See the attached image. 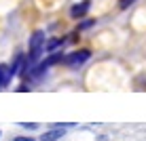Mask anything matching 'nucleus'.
<instances>
[{
  "mask_svg": "<svg viewBox=\"0 0 146 141\" xmlns=\"http://www.w3.org/2000/svg\"><path fill=\"white\" fill-rule=\"evenodd\" d=\"M93 19H87V21H83V23H78V30H87V28H91L93 26Z\"/></svg>",
  "mask_w": 146,
  "mask_h": 141,
  "instance_id": "7",
  "label": "nucleus"
},
{
  "mask_svg": "<svg viewBox=\"0 0 146 141\" xmlns=\"http://www.w3.org/2000/svg\"><path fill=\"white\" fill-rule=\"evenodd\" d=\"M89 7H91V2H89V0H83V2L74 4V7L70 9V17H72V19L85 17V15H87V11H89Z\"/></svg>",
  "mask_w": 146,
  "mask_h": 141,
  "instance_id": "2",
  "label": "nucleus"
},
{
  "mask_svg": "<svg viewBox=\"0 0 146 141\" xmlns=\"http://www.w3.org/2000/svg\"><path fill=\"white\" fill-rule=\"evenodd\" d=\"M89 57H91V53H89L87 49H80V51H74V53L66 55V63L70 68H78V65H83Z\"/></svg>",
  "mask_w": 146,
  "mask_h": 141,
  "instance_id": "1",
  "label": "nucleus"
},
{
  "mask_svg": "<svg viewBox=\"0 0 146 141\" xmlns=\"http://www.w3.org/2000/svg\"><path fill=\"white\" fill-rule=\"evenodd\" d=\"M21 127H23V129L34 131V129H38V124H36V122H21Z\"/></svg>",
  "mask_w": 146,
  "mask_h": 141,
  "instance_id": "8",
  "label": "nucleus"
},
{
  "mask_svg": "<svg viewBox=\"0 0 146 141\" xmlns=\"http://www.w3.org/2000/svg\"><path fill=\"white\" fill-rule=\"evenodd\" d=\"M64 44V38H51L47 44H44V51H49V53H53L57 47H62Z\"/></svg>",
  "mask_w": 146,
  "mask_h": 141,
  "instance_id": "6",
  "label": "nucleus"
},
{
  "mask_svg": "<svg viewBox=\"0 0 146 141\" xmlns=\"http://www.w3.org/2000/svg\"><path fill=\"white\" fill-rule=\"evenodd\" d=\"M59 61H66V57H64V53H53V55H49L47 59H44V65L47 68H51V65H55V63H59Z\"/></svg>",
  "mask_w": 146,
  "mask_h": 141,
  "instance_id": "5",
  "label": "nucleus"
},
{
  "mask_svg": "<svg viewBox=\"0 0 146 141\" xmlns=\"http://www.w3.org/2000/svg\"><path fill=\"white\" fill-rule=\"evenodd\" d=\"M15 141H34L32 137H15Z\"/></svg>",
  "mask_w": 146,
  "mask_h": 141,
  "instance_id": "10",
  "label": "nucleus"
},
{
  "mask_svg": "<svg viewBox=\"0 0 146 141\" xmlns=\"http://www.w3.org/2000/svg\"><path fill=\"white\" fill-rule=\"evenodd\" d=\"M64 133H66V129H49L42 133V137H40V141H57L64 137Z\"/></svg>",
  "mask_w": 146,
  "mask_h": 141,
  "instance_id": "3",
  "label": "nucleus"
},
{
  "mask_svg": "<svg viewBox=\"0 0 146 141\" xmlns=\"http://www.w3.org/2000/svg\"><path fill=\"white\" fill-rule=\"evenodd\" d=\"M133 2H135V0H121L119 4H121V9H127L129 4H133Z\"/></svg>",
  "mask_w": 146,
  "mask_h": 141,
  "instance_id": "9",
  "label": "nucleus"
},
{
  "mask_svg": "<svg viewBox=\"0 0 146 141\" xmlns=\"http://www.w3.org/2000/svg\"><path fill=\"white\" fill-rule=\"evenodd\" d=\"M9 80H11V70H9L7 63H0V89L7 87Z\"/></svg>",
  "mask_w": 146,
  "mask_h": 141,
  "instance_id": "4",
  "label": "nucleus"
}]
</instances>
